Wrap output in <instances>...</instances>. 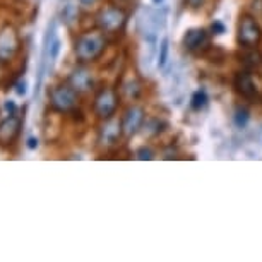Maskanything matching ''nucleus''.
I'll use <instances>...</instances> for the list:
<instances>
[{"label":"nucleus","mask_w":262,"mask_h":262,"mask_svg":"<svg viewBox=\"0 0 262 262\" xmlns=\"http://www.w3.org/2000/svg\"><path fill=\"white\" fill-rule=\"evenodd\" d=\"M233 88L242 98L245 100H252L257 96V86L254 82L250 71H238L233 77Z\"/></svg>","instance_id":"obj_12"},{"label":"nucleus","mask_w":262,"mask_h":262,"mask_svg":"<svg viewBox=\"0 0 262 262\" xmlns=\"http://www.w3.org/2000/svg\"><path fill=\"white\" fill-rule=\"evenodd\" d=\"M236 43L244 50L257 48L262 43V26L252 14H242L236 26Z\"/></svg>","instance_id":"obj_3"},{"label":"nucleus","mask_w":262,"mask_h":262,"mask_svg":"<svg viewBox=\"0 0 262 262\" xmlns=\"http://www.w3.org/2000/svg\"><path fill=\"white\" fill-rule=\"evenodd\" d=\"M242 63L249 69L259 67V66H262V55L257 48H250V50H245V55L242 57Z\"/></svg>","instance_id":"obj_13"},{"label":"nucleus","mask_w":262,"mask_h":262,"mask_svg":"<svg viewBox=\"0 0 262 262\" xmlns=\"http://www.w3.org/2000/svg\"><path fill=\"white\" fill-rule=\"evenodd\" d=\"M136 156H137V160H141V161H151L152 158L156 156V152L151 146H141L139 149L136 151Z\"/></svg>","instance_id":"obj_17"},{"label":"nucleus","mask_w":262,"mask_h":262,"mask_svg":"<svg viewBox=\"0 0 262 262\" xmlns=\"http://www.w3.org/2000/svg\"><path fill=\"white\" fill-rule=\"evenodd\" d=\"M67 82L71 84L79 95L90 93L95 90V86H96V79L90 69L86 67V63H79L76 69H72L67 77Z\"/></svg>","instance_id":"obj_8"},{"label":"nucleus","mask_w":262,"mask_h":262,"mask_svg":"<svg viewBox=\"0 0 262 262\" xmlns=\"http://www.w3.org/2000/svg\"><path fill=\"white\" fill-rule=\"evenodd\" d=\"M100 0H79V4L84 7H90V6H95V4H98Z\"/></svg>","instance_id":"obj_26"},{"label":"nucleus","mask_w":262,"mask_h":262,"mask_svg":"<svg viewBox=\"0 0 262 262\" xmlns=\"http://www.w3.org/2000/svg\"><path fill=\"white\" fill-rule=\"evenodd\" d=\"M60 48H62L60 39H53V43L50 45V58H52V60H57V58H58V53H60Z\"/></svg>","instance_id":"obj_20"},{"label":"nucleus","mask_w":262,"mask_h":262,"mask_svg":"<svg viewBox=\"0 0 262 262\" xmlns=\"http://www.w3.org/2000/svg\"><path fill=\"white\" fill-rule=\"evenodd\" d=\"M48 101L57 113H72L77 110L79 93L69 82L57 84L48 91Z\"/></svg>","instance_id":"obj_4"},{"label":"nucleus","mask_w":262,"mask_h":262,"mask_svg":"<svg viewBox=\"0 0 262 262\" xmlns=\"http://www.w3.org/2000/svg\"><path fill=\"white\" fill-rule=\"evenodd\" d=\"M38 146H39V141H38V137H28V141H26V147L29 151H34V149H38Z\"/></svg>","instance_id":"obj_23"},{"label":"nucleus","mask_w":262,"mask_h":262,"mask_svg":"<svg viewBox=\"0 0 262 262\" xmlns=\"http://www.w3.org/2000/svg\"><path fill=\"white\" fill-rule=\"evenodd\" d=\"M21 118L17 115H9L0 123V146H11L21 134Z\"/></svg>","instance_id":"obj_11"},{"label":"nucleus","mask_w":262,"mask_h":262,"mask_svg":"<svg viewBox=\"0 0 262 262\" xmlns=\"http://www.w3.org/2000/svg\"><path fill=\"white\" fill-rule=\"evenodd\" d=\"M128 23V12L117 4H108L96 14V26L105 34H117L125 29Z\"/></svg>","instance_id":"obj_2"},{"label":"nucleus","mask_w":262,"mask_h":262,"mask_svg":"<svg viewBox=\"0 0 262 262\" xmlns=\"http://www.w3.org/2000/svg\"><path fill=\"white\" fill-rule=\"evenodd\" d=\"M122 93L125 95V98H128V100H137L141 95V84L137 81L127 82L125 86L122 88Z\"/></svg>","instance_id":"obj_15"},{"label":"nucleus","mask_w":262,"mask_h":262,"mask_svg":"<svg viewBox=\"0 0 262 262\" xmlns=\"http://www.w3.org/2000/svg\"><path fill=\"white\" fill-rule=\"evenodd\" d=\"M4 108H6V112L9 113V115H16L17 113V105H16V101H12V100H7Z\"/></svg>","instance_id":"obj_22"},{"label":"nucleus","mask_w":262,"mask_h":262,"mask_svg":"<svg viewBox=\"0 0 262 262\" xmlns=\"http://www.w3.org/2000/svg\"><path fill=\"white\" fill-rule=\"evenodd\" d=\"M122 128H123V136L132 137L144 127L146 122V110L139 105H130L123 112L122 115Z\"/></svg>","instance_id":"obj_9"},{"label":"nucleus","mask_w":262,"mask_h":262,"mask_svg":"<svg viewBox=\"0 0 262 262\" xmlns=\"http://www.w3.org/2000/svg\"><path fill=\"white\" fill-rule=\"evenodd\" d=\"M26 91H28V84H26V81H19L17 84H16V93L19 96H24L26 95Z\"/></svg>","instance_id":"obj_24"},{"label":"nucleus","mask_w":262,"mask_h":262,"mask_svg":"<svg viewBox=\"0 0 262 262\" xmlns=\"http://www.w3.org/2000/svg\"><path fill=\"white\" fill-rule=\"evenodd\" d=\"M21 48V38L12 26H6L0 31V63L14 60Z\"/></svg>","instance_id":"obj_7"},{"label":"nucleus","mask_w":262,"mask_h":262,"mask_svg":"<svg viewBox=\"0 0 262 262\" xmlns=\"http://www.w3.org/2000/svg\"><path fill=\"white\" fill-rule=\"evenodd\" d=\"M207 101H209L207 93L204 90H197L190 98V108H192V110H195V112H201L202 108L207 105Z\"/></svg>","instance_id":"obj_14"},{"label":"nucleus","mask_w":262,"mask_h":262,"mask_svg":"<svg viewBox=\"0 0 262 262\" xmlns=\"http://www.w3.org/2000/svg\"><path fill=\"white\" fill-rule=\"evenodd\" d=\"M235 122L238 127H245L247 122H249V112H247L245 108H238L235 113Z\"/></svg>","instance_id":"obj_19"},{"label":"nucleus","mask_w":262,"mask_h":262,"mask_svg":"<svg viewBox=\"0 0 262 262\" xmlns=\"http://www.w3.org/2000/svg\"><path fill=\"white\" fill-rule=\"evenodd\" d=\"M168 53H170V39L163 38L161 45H160V53H158V67L165 69L168 62Z\"/></svg>","instance_id":"obj_16"},{"label":"nucleus","mask_w":262,"mask_h":262,"mask_svg":"<svg viewBox=\"0 0 262 262\" xmlns=\"http://www.w3.org/2000/svg\"><path fill=\"white\" fill-rule=\"evenodd\" d=\"M209 33L212 34V36H223V34L226 33L225 23H223V21H212V23H211Z\"/></svg>","instance_id":"obj_18"},{"label":"nucleus","mask_w":262,"mask_h":262,"mask_svg":"<svg viewBox=\"0 0 262 262\" xmlns=\"http://www.w3.org/2000/svg\"><path fill=\"white\" fill-rule=\"evenodd\" d=\"M118 105H120V93L115 88L105 86L96 91L95 100H93V112L100 120L105 122L108 118L115 117Z\"/></svg>","instance_id":"obj_5"},{"label":"nucleus","mask_w":262,"mask_h":262,"mask_svg":"<svg viewBox=\"0 0 262 262\" xmlns=\"http://www.w3.org/2000/svg\"><path fill=\"white\" fill-rule=\"evenodd\" d=\"M161 2H163V0H152V4H156V6H160Z\"/></svg>","instance_id":"obj_27"},{"label":"nucleus","mask_w":262,"mask_h":262,"mask_svg":"<svg viewBox=\"0 0 262 262\" xmlns=\"http://www.w3.org/2000/svg\"><path fill=\"white\" fill-rule=\"evenodd\" d=\"M185 7L192 9V11H197V9H201L202 6L206 4V0H184Z\"/></svg>","instance_id":"obj_21"},{"label":"nucleus","mask_w":262,"mask_h":262,"mask_svg":"<svg viewBox=\"0 0 262 262\" xmlns=\"http://www.w3.org/2000/svg\"><path fill=\"white\" fill-rule=\"evenodd\" d=\"M108 39L101 29L86 31L74 39V55L79 63H93L106 50Z\"/></svg>","instance_id":"obj_1"},{"label":"nucleus","mask_w":262,"mask_h":262,"mask_svg":"<svg viewBox=\"0 0 262 262\" xmlns=\"http://www.w3.org/2000/svg\"><path fill=\"white\" fill-rule=\"evenodd\" d=\"M115 4H117V6L123 7V9H127L128 6H132V7H134L136 0H115Z\"/></svg>","instance_id":"obj_25"},{"label":"nucleus","mask_w":262,"mask_h":262,"mask_svg":"<svg viewBox=\"0 0 262 262\" xmlns=\"http://www.w3.org/2000/svg\"><path fill=\"white\" fill-rule=\"evenodd\" d=\"M123 136V128H122V120H117L115 117L108 118L100 128V136H98V142L105 147H113L118 144V141Z\"/></svg>","instance_id":"obj_10"},{"label":"nucleus","mask_w":262,"mask_h":262,"mask_svg":"<svg viewBox=\"0 0 262 262\" xmlns=\"http://www.w3.org/2000/svg\"><path fill=\"white\" fill-rule=\"evenodd\" d=\"M182 45L189 53L201 55L211 48V33L204 28H190L182 38Z\"/></svg>","instance_id":"obj_6"}]
</instances>
